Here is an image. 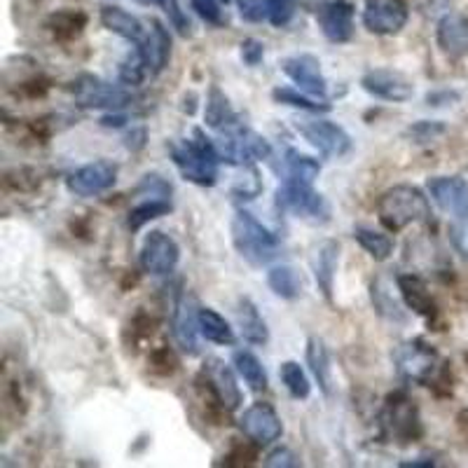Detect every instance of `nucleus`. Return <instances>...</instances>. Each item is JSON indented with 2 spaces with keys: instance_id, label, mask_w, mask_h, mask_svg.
Returning <instances> with one entry per match:
<instances>
[{
  "instance_id": "nucleus-1",
  "label": "nucleus",
  "mask_w": 468,
  "mask_h": 468,
  "mask_svg": "<svg viewBox=\"0 0 468 468\" xmlns=\"http://www.w3.org/2000/svg\"><path fill=\"white\" fill-rule=\"evenodd\" d=\"M169 154L183 178L195 186L211 187L218 178V148H216V141L208 139L202 129H195L192 139L171 141Z\"/></svg>"
},
{
  "instance_id": "nucleus-2",
  "label": "nucleus",
  "mask_w": 468,
  "mask_h": 468,
  "mask_svg": "<svg viewBox=\"0 0 468 468\" xmlns=\"http://www.w3.org/2000/svg\"><path fill=\"white\" fill-rule=\"evenodd\" d=\"M378 216L388 232H400L410 225L424 223L431 216V204L420 187L400 183L382 192L378 199Z\"/></svg>"
},
{
  "instance_id": "nucleus-3",
  "label": "nucleus",
  "mask_w": 468,
  "mask_h": 468,
  "mask_svg": "<svg viewBox=\"0 0 468 468\" xmlns=\"http://www.w3.org/2000/svg\"><path fill=\"white\" fill-rule=\"evenodd\" d=\"M229 232H232V244L237 253L250 265H270L279 256L277 234L265 228L253 213L244 211V208L232 216Z\"/></svg>"
},
{
  "instance_id": "nucleus-4",
  "label": "nucleus",
  "mask_w": 468,
  "mask_h": 468,
  "mask_svg": "<svg viewBox=\"0 0 468 468\" xmlns=\"http://www.w3.org/2000/svg\"><path fill=\"white\" fill-rule=\"evenodd\" d=\"M216 148H218L220 162H228V165L234 166H249L256 165V162H265L270 160L271 154L270 141L258 132H253V129L241 127V124L220 132Z\"/></svg>"
},
{
  "instance_id": "nucleus-5",
  "label": "nucleus",
  "mask_w": 468,
  "mask_h": 468,
  "mask_svg": "<svg viewBox=\"0 0 468 468\" xmlns=\"http://www.w3.org/2000/svg\"><path fill=\"white\" fill-rule=\"evenodd\" d=\"M277 207L292 213L295 218L316 220V223H325L330 216V204L321 192H316L309 183L291 181V178H283L282 186L277 187Z\"/></svg>"
},
{
  "instance_id": "nucleus-6",
  "label": "nucleus",
  "mask_w": 468,
  "mask_h": 468,
  "mask_svg": "<svg viewBox=\"0 0 468 468\" xmlns=\"http://www.w3.org/2000/svg\"><path fill=\"white\" fill-rule=\"evenodd\" d=\"M396 373L405 382L424 384L433 378L438 367V351L424 340H408L399 345L391 354Z\"/></svg>"
},
{
  "instance_id": "nucleus-7",
  "label": "nucleus",
  "mask_w": 468,
  "mask_h": 468,
  "mask_svg": "<svg viewBox=\"0 0 468 468\" xmlns=\"http://www.w3.org/2000/svg\"><path fill=\"white\" fill-rule=\"evenodd\" d=\"M181 261V249L174 237H169L162 229H153L141 246V267L153 277H166L178 267Z\"/></svg>"
},
{
  "instance_id": "nucleus-8",
  "label": "nucleus",
  "mask_w": 468,
  "mask_h": 468,
  "mask_svg": "<svg viewBox=\"0 0 468 468\" xmlns=\"http://www.w3.org/2000/svg\"><path fill=\"white\" fill-rule=\"evenodd\" d=\"M410 19L403 0H366L363 27L375 36H399Z\"/></svg>"
},
{
  "instance_id": "nucleus-9",
  "label": "nucleus",
  "mask_w": 468,
  "mask_h": 468,
  "mask_svg": "<svg viewBox=\"0 0 468 468\" xmlns=\"http://www.w3.org/2000/svg\"><path fill=\"white\" fill-rule=\"evenodd\" d=\"M298 132L325 157H345L354 148L349 133L330 120H307L298 124Z\"/></svg>"
},
{
  "instance_id": "nucleus-10",
  "label": "nucleus",
  "mask_w": 468,
  "mask_h": 468,
  "mask_svg": "<svg viewBox=\"0 0 468 468\" xmlns=\"http://www.w3.org/2000/svg\"><path fill=\"white\" fill-rule=\"evenodd\" d=\"M361 87L375 99L405 103L415 96V85L408 75L394 69H373L361 78Z\"/></svg>"
},
{
  "instance_id": "nucleus-11",
  "label": "nucleus",
  "mask_w": 468,
  "mask_h": 468,
  "mask_svg": "<svg viewBox=\"0 0 468 468\" xmlns=\"http://www.w3.org/2000/svg\"><path fill=\"white\" fill-rule=\"evenodd\" d=\"M426 190L441 211L457 220H468V181L462 176H433Z\"/></svg>"
},
{
  "instance_id": "nucleus-12",
  "label": "nucleus",
  "mask_w": 468,
  "mask_h": 468,
  "mask_svg": "<svg viewBox=\"0 0 468 468\" xmlns=\"http://www.w3.org/2000/svg\"><path fill=\"white\" fill-rule=\"evenodd\" d=\"M117 171L120 166L111 160H96L90 162V165L80 166L78 171L69 176V190L78 197H96V195H101V192L111 190L112 186L117 183Z\"/></svg>"
},
{
  "instance_id": "nucleus-13",
  "label": "nucleus",
  "mask_w": 468,
  "mask_h": 468,
  "mask_svg": "<svg viewBox=\"0 0 468 468\" xmlns=\"http://www.w3.org/2000/svg\"><path fill=\"white\" fill-rule=\"evenodd\" d=\"M239 429L249 441L262 447L277 442L283 433L282 417L267 403H253L250 408H246L244 415L239 417Z\"/></svg>"
},
{
  "instance_id": "nucleus-14",
  "label": "nucleus",
  "mask_w": 468,
  "mask_h": 468,
  "mask_svg": "<svg viewBox=\"0 0 468 468\" xmlns=\"http://www.w3.org/2000/svg\"><path fill=\"white\" fill-rule=\"evenodd\" d=\"M75 99L85 108H108V111H120L127 103L133 101L132 91L122 87H112L108 82L99 80L94 75H82L75 82Z\"/></svg>"
},
{
  "instance_id": "nucleus-15",
  "label": "nucleus",
  "mask_w": 468,
  "mask_h": 468,
  "mask_svg": "<svg viewBox=\"0 0 468 468\" xmlns=\"http://www.w3.org/2000/svg\"><path fill=\"white\" fill-rule=\"evenodd\" d=\"M282 70L286 73V78H291L298 90L307 91L312 96H319L325 99V91H328V82L324 78V70H321V61L314 54H295V57H286L282 61Z\"/></svg>"
},
{
  "instance_id": "nucleus-16",
  "label": "nucleus",
  "mask_w": 468,
  "mask_h": 468,
  "mask_svg": "<svg viewBox=\"0 0 468 468\" xmlns=\"http://www.w3.org/2000/svg\"><path fill=\"white\" fill-rule=\"evenodd\" d=\"M321 33L328 37L330 43L342 45L349 43L354 36V5L346 0H330L316 12Z\"/></svg>"
},
{
  "instance_id": "nucleus-17",
  "label": "nucleus",
  "mask_w": 468,
  "mask_h": 468,
  "mask_svg": "<svg viewBox=\"0 0 468 468\" xmlns=\"http://www.w3.org/2000/svg\"><path fill=\"white\" fill-rule=\"evenodd\" d=\"M197 312L199 307H195V300L183 295V292L176 298L174 312H171V325H174L176 342H178V346H181L186 354H190V356H195V354L199 351Z\"/></svg>"
},
{
  "instance_id": "nucleus-18",
  "label": "nucleus",
  "mask_w": 468,
  "mask_h": 468,
  "mask_svg": "<svg viewBox=\"0 0 468 468\" xmlns=\"http://www.w3.org/2000/svg\"><path fill=\"white\" fill-rule=\"evenodd\" d=\"M337 267H340V244L335 239H324L312 250V271H314L316 286L328 303H333L335 291Z\"/></svg>"
},
{
  "instance_id": "nucleus-19",
  "label": "nucleus",
  "mask_w": 468,
  "mask_h": 468,
  "mask_svg": "<svg viewBox=\"0 0 468 468\" xmlns=\"http://www.w3.org/2000/svg\"><path fill=\"white\" fill-rule=\"evenodd\" d=\"M150 27L153 28H148L144 43L136 45V52H139L141 58H144V64L145 69H148L150 78H154V75H160L162 70L166 69V64H169L171 37H169V31H166L157 19H153Z\"/></svg>"
},
{
  "instance_id": "nucleus-20",
  "label": "nucleus",
  "mask_w": 468,
  "mask_h": 468,
  "mask_svg": "<svg viewBox=\"0 0 468 468\" xmlns=\"http://www.w3.org/2000/svg\"><path fill=\"white\" fill-rule=\"evenodd\" d=\"M204 378H207L208 387H211L213 396L218 399V403L225 410H237L241 403V391L237 378H234L232 367L228 363L218 361V358H211L204 366Z\"/></svg>"
},
{
  "instance_id": "nucleus-21",
  "label": "nucleus",
  "mask_w": 468,
  "mask_h": 468,
  "mask_svg": "<svg viewBox=\"0 0 468 468\" xmlns=\"http://www.w3.org/2000/svg\"><path fill=\"white\" fill-rule=\"evenodd\" d=\"M438 45L450 58L468 54V12H450L438 24Z\"/></svg>"
},
{
  "instance_id": "nucleus-22",
  "label": "nucleus",
  "mask_w": 468,
  "mask_h": 468,
  "mask_svg": "<svg viewBox=\"0 0 468 468\" xmlns=\"http://www.w3.org/2000/svg\"><path fill=\"white\" fill-rule=\"evenodd\" d=\"M101 24L111 33L124 37V40H129V43H133V45L144 43L145 33H148V28L141 24L139 16H133L132 12L122 10V7H117V5L103 7Z\"/></svg>"
},
{
  "instance_id": "nucleus-23",
  "label": "nucleus",
  "mask_w": 468,
  "mask_h": 468,
  "mask_svg": "<svg viewBox=\"0 0 468 468\" xmlns=\"http://www.w3.org/2000/svg\"><path fill=\"white\" fill-rule=\"evenodd\" d=\"M307 366L314 375L316 384L324 391V396H333V363H330V351L321 337H309L307 340Z\"/></svg>"
},
{
  "instance_id": "nucleus-24",
  "label": "nucleus",
  "mask_w": 468,
  "mask_h": 468,
  "mask_svg": "<svg viewBox=\"0 0 468 468\" xmlns=\"http://www.w3.org/2000/svg\"><path fill=\"white\" fill-rule=\"evenodd\" d=\"M370 298H373V307L379 316L388 321H405V309H403V295H396L394 283L388 277H378L370 286Z\"/></svg>"
},
{
  "instance_id": "nucleus-25",
  "label": "nucleus",
  "mask_w": 468,
  "mask_h": 468,
  "mask_svg": "<svg viewBox=\"0 0 468 468\" xmlns=\"http://www.w3.org/2000/svg\"><path fill=\"white\" fill-rule=\"evenodd\" d=\"M237 321H239L241 335L249 345L262 346L270 342V328H267L256 304L250 303L249 298H239V303H237Z\"/></svg>"
},
{
  "instance_id": "nucleus-26",
  "label": "nucleus",
  "mask_w": 468,
  "mask_h": 468,
  "mask_svg": "<svg viewBox=\"0 0 468 468\" xmlns=\"http://www.w3.org/2000/svg\"><path fill=\"white\" fill-rule=\"evenodd\" d=\"M204 120H207V127L216 129V132H225V129H232L239 124V115L234 112V108L229 106L228 101V96H225L216 85L208 90Z\"/></svg>"
},
{
  "instance_id": "nucleus-27",
  "label": "nucleus",
  "mask_w": 468,
  "mask_h": 468,
  "mask_svg": "<svg viewBox=\"0 0 468 468\" xmlns=\"http://www.w3.org/2000/svg\"><path fill=\"white\" fill-rule=\"evenodd\" d=\"M197 325H199V335L207 342H213V345L229 346L234 345V330L232 325L225 321L223 314H218L216 309L211 307H199L197 312Z\"/></svg>"
},
{
  "instance_id": "nucleus-28",
  "label": "nucleus",
  "mask_w": 468,
  "mask_h": 468,
  "mask_svg": "<svg viewBox=\"0 0 468 468\" xmlns=\"http://www.w3.org/2000/svg\"><path fill=\"white\" fill-rule=\"evenodd\" d=\"M267 286L282 300H298L304 291L303 274L291 265H277L267 271Z\"/></svg>"
},
{
  "instance_id": "nucleus-29",
  "label": "nucleus",
  "mask_w": 468,
  "mask_h": 468,
  "mask_svg": "<svg viewBox=\"0 0 468 468\" xmlns=\"http://www.w3.org/2000/svg\"><path fill=\"white\" fill-rule=\"evenodd\" d=\"M232 363H234V370L239 373V378L249 384V388H253V391H265L267 373H265V367H262L261 358H258L253 351H246V349L234 351Z\"/></svg>"
},
{
  "instance_id": "nucleus-30",
  "label": "nucleus",
  "mask_w": 468,
  "mask_h": 468,
  "mask_svg": "<svg viewBox=\"0 0 468 468\" xmlns=\"http://www.w3.org/2000/svg\"><path fill=\"white\" fill-rule=\"evenodd\" d=\"M274 101L283 103V106L298 108V111L304 112H328L330 103L325 99H319V96H312L303 90H292V87H277L271 91Z\"/></svg>"
},
{
  "instance_id": "nucleus-31",
  "label": "nucleus",
  "mask_w": 468,
  "mask_h": 468,
  "mask_svg": "<svg viewBox=\"0 0 468 468\" xmlns=\"http://www.w3.org/2000/svg\"><path fill=\"white\" fill-rule=\"evenodd\" d=\"M354 239L358 241V246L366 250L367 256L378 262L388 261L391 253H394V241H391V237H387V234L378 232L373 228H356L354 229Z\"/></svg>"
},
{
  "instance_id": "nucleus-32",
  "label": "nucleus",
  "mask_w": 468,
  "mask_h": 468,
  "mask_svg": "<svg viewBox=\"0 0 468 468\" xmlns=\"http://www.w3.org/2000/svg\"><path fill=\"white\" fill-rule=\"evenodd\" d=\"M283 171H286V178H291V181L314 186V181L321 174V165L314 157H309V154L298 153V150H288L286 162H283Z\"/></svg>"
},
{
  "instance_id": "nucleus-33",
  "label": "nucleus",
  "mask_w": 468,
  "mask_h": 468,
  "mask_svg": "<svg viewBox=\"0 0 468 468\" xmlns=\"http://www.w3.org/2000/svg\"><path fill=\"white\" fill-rule=\"evenodd\" d=\"M399 288H400V295H403L405 304H408L412 312H417V314H421V316H431V312H433L431 295H429V291H426V286L420 282V279L400 277Z\"/></svg>"
},
{
  "instance_id": "nucleus-34",
  "label": "nucleus",
  "mask_w": 468,
  "mask_h": 468,
  "mask_svg": "<svg viewBox=\"0 0 468 468\" xmlns=\"http://www.w3.org/2000/svg\"><path fill=\"white\" fill-rule=\"evenodd\" d=\"M279 378H282L283 387L288 388V394L292 399L304 400L312 394V382H309L307 373H304L298 361H283L282 367H279Z\"/></svg>"
},
{
  "instance_id": "nucleus-35",
  "label": "nucleus",
  "mask_w": 468,
  "mask_h": 468,
  "mask_svg": "<svg viewBox=\"0 0 468 468\" xmlns=\"http://www.w3.org/2000/svg\"><path fill=\"white\" fill-rule=\"evenodd\" d=\"M171 211V202L165 197H150L145 199L144 204H139L136 208H132L129 213V228L132 229H141L145 223L154 218H162L166 213Z\"/></svg>"
},
{
  "instance_id": "nucleus-36",
  "label": "nucleus",
  "mask_w": 468,
  "mask_h": 468,
  "mask_svg": "<svg viewBox=\"0 0 468 468\" xmlns=\"http://www.w3.org/2000/svg\"><path fill=\"white\" fill-rule=\"evenodd\" d=\"M388 424L394 426V433L399 436H415L412 431V426L420 424L417 421V412L415 408L410 405V400H394V408H391V417H388Z\"/></svg>"
},
{
  "instance_id": "nucleus-37",
  "label": "nucleus",
  "mask_w": 468,
  "mask_h": 468,
  "mask_svg": "<svg viewBox=\"0 0 468 468\" xmlns=\"http://www.w3.org/2000/svg\"><path fill=\"white\" fill-rule=\"evenodd\" d=\"M157 5L166 12L171 27L181 33L183 37L192 36V24H190V19H187V12L183 10L178 0H157Z\"/></svg>"
},
{
  "instance_id": "nucleus-38",
  "label": "nucleus",
  "mask_w": 468,
  "mask_h": 468,
  "mask_svg": "<svg viewBox=\"0 0 468 468\" xmlns=\"http://www.w3.org/2000/svg\"><path fill=\"white\" fill-rule=\"evenodd\" d=\"M295 3L298 0H265L267 19L271 27H286L295 15Z\"/></svg>"
},
{
  "instance_id": "nucleus-39",
  "label": "nucleus",
  "mask_w": 468,
  "mask_h": 468,
  "mask_svg": "<svg viewBox=\"0 0 468 468\" xmlns=\"http://www.w3.org/2000/svg\"><path fill=\"white\" fill-rule=\"evenodd\" d=\"M190 5L207 24H213V27L223 24V10L218 0H190Z\"/></svg>"
},
{
  "instance_id": "nucleus-40",
  "label": "nucleus",
  "mask_w": 468,
  "mask_h": 468,
  "mask_svg": "<svg viewBox=\"0 0 468 468\" xmlns=\"http://www.w3.org/2000/svg\"><path fill=\"white\" fill-rule=\"evenodd\" d=\"M408 133H410V136H412V139L417 141V144H426V141H433V139H436V136L445 133V124L429 122V120H421V122H417L415 127H410Z\"/></svg>"
},
{
  "instance_id": "nucleus-41",
  "label": "nucleus",
  "mask_w": 468,
  "mask_h": 468,
  "mask_svg": "<svg viewBox=\"0 0 468 468\" xmlns=\"http://www.w3.org/2000/svg\"><path fill=\"white\" fill-rule=\"evenodd\" d=\"M241 61H244L246 66H258L265 58V45L261 43V40H256V37H246L244 43H241Z\"/></svg>"
},
{
  "instance_id": "nucleus-42",
  "label": "nucleus",
  "mask_w": 468,
  "mask_h": 468,
  "mask_svg": "<svg viewBox=\"0 0 468 468\" xmlns=\"http://www.w3.org/2000/svg\"><path fill=\"white\" fill-rule=\"evenodd\" d=\"M265 466H270V468H295V466H300V459L295 457V452H292V450H288V447H277L274 452L267 454Z\"/></svg>"
},
{
  "instance_id": "nucleus-43",
  "label": "nucleus",
  "mask_w": 468,
  "mask_h": 468,
  "mask_svg": "<svg viewBox=\"0 0 468 468\" xmlns=\"http://www.w3.org/2000/svg\"><path fill=\"white\" fill-rule=\"evenodd\" d=\"M450 241L459 256L468 261V220H459L450 228Z\"/></svg>"
},
{
  "instance_id": "nucleus-44",
  "label": "nucleus",
  "mask_w": 468,
  "mask_h": 468,
  "mask_svg": "<svg viewBox=\"0 0 468 468\" xmlns=\"http://www.w3.org/2000/svg\"><path fill=\"white\" fill-rule=\"evenodd\" d=\"M237 5L246 22H262V16H267L265 0H237Z\"/></svg>"
},
{
  "instance_id": "nucleus-45",
  "label": "nucleus",
  "mask_w": 468,
  "mask_h": 468,
  "mask_svg": "<svg viewBox=\"0 0 468 468\" xmlns=\"http://www.w3.org/2000/svg\"><path fill=\"white\" fill-rule=\"evenodd\" d=\"M124 122H127V120H124V115H106V117H101L103 127H124Z\"/></svg>"
},
{
  "instance_id": "nucleus-46",
  "label": "nucleus",
  "mask_w": 468,
  "mask_h": 468,
  "mask_svg": "<svg viewBox=\"0 0 468 468\" xmlns=\"http://www.w3.org/2000/svg\"><path fill=\"white\" fill-rule=\"evenodd\" d=\"M400 466L405 468H417V466H436V462L433 459H412V462H400Z\"/></svg>"
},
{
  "instance_id": "nucleus-47",
  "label": "nucleus",
  "mask_w": 468,
  "mask_h": 468,
  "mask_svg": "<svg viewBox=\"0 0 468 468\" xmlns=\"http://www.w3.org/2000/svg\"><path fill=\"white\" fill-rule=\"evenodd\" d=\"M141 5H157V0H136Z\"/></svg>"
},
{
  "instance_id": "nucleus-48",
  "label": "nucleus",
  "mask_w": 468,
  "mask_h": 468,
  "mask_svg": "<svg viewBox=\"0 0 468 468\" xmlns=\"http://www.w3.org/2000/svg\"><path fill=\"white\" fill-rule=\"evenodd\" d=\"M225 3H228V0H225Z\"/></svg>"
}]
</instances>
